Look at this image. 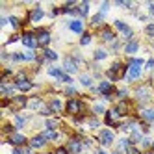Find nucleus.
I'll return each instance as SVG.
<instances>
[{
	"label": "nucleus",
	"mask_w": 154,
	"mask_h": 154,
	"mask_svg": "<svg viewBox=\"0 0 154 154\" xmlns=\"http://www.w3.org/2000/svg\"><path fill=\"white\" fill-rule=\"evenodd\" d=\"M149 11H150V17L154 19V4H149Z\"/></svg>",
	"instance_id": "obj_45"
},
{
	"label": "nucleus",
	"mask_w": 154,
	"mask_h": 154,
	"mask_svg": "<svg viewBox=\"0 0 154 154\" xmlns=\"http://www.w3.org/2000/svg\"><path fill=\"white\" fill-rule=\"evenodd\" d=\"M23 154H32V150H28V149H24V150H23Z\"/></svg>",
	"instance_id": "obj_48"
},
{
	"label": "nucleus",
	"mask_w": 154,
	"mask_h": 154,
	"mask_svg": "<svg viewBox=\"0 0 154 154\" xmlns=\"http://www.w3.org/2000/svg\"><path fill=\"white\" fill-rule=\"evenodd\" d=\"M104 58H106V52H104V50H97V52H95V60H97V61H100V60H104Z\"/></svg>",
	"instance_id": "obj_32"
},
{
	"label": "nucleus",
	"mask_w": 154,
	"mask_h": 154,
	"mask_svg": "<svg viewBox=\"0 0 154 154\" xmlns=\"http://www.w3.org/2000/svg\"><path fill=\"white\" fill-rule=\"evenodd\" d=\"M35 37H37L39 47H47L48 43H50V34H48V30H39L37 34H35Z\"/></svg>",
	"instance_id": "obj_5"
},
{
	"label": "nucleus",
	"mask_w": 154,
	"mask_h": 154,
	"mask_svg": "<svg viewBox=\"0 0 154 154\" xmlns=\"http://www.w3.org/2000/svg\"><path fill=\"white\" fill-rule=\"evenodd\" d=\"M9 143H13V145H24V143H26V137H24L23 134H11Z\"/></svg>",
	"instance_id": "obj_15"
},
{
	"label": "nucleus",
	"mask_w": 154,
	"mask_h": 154,
	"mask_svg": "<svg viewBox=\"0 0 154 154\" xmlns=\"http://www.w3.org/2000/svg\"><path fill=\"white\" fill-rule=\"evenodd\" d=\"M24 123H26V119H24V117L15 115V119H13V125H15L17 128H23V126H24Z\"/></svg>",
	"instance_id": "obj_26"
},
{
	"label": "nucleus",
	"mask_w": 154,
	"mask_h": 154,
	"mask_svg": "<svg viewBox=\"0 0 154 154\" xmlns=\"http://www.w3.org/2000/svg\"><path fill=\"white\" fill-rule=\"evenodd\" d=\"M145 34H147V35H154V24H147Z\"/></svg>",
	"instance_id": "obj_37"
},
{
	"label": "nucleus",
	"mask_w": 154,
	"mask_h": 154,
	"mask_svg": "<svg viewBox=\"0 0 154 154\" xmlns=\"http://www.w3.org/2000/svg\"><path fill=\"white\" fill-rule=\"evenodd\" d=\"M71 30L74 32V34H82L84 32V24H82V20H72V23H69Z\"/></svg>",
	"instance_id": "obj_17"
},
{
	"label": "nucleus",
	"mask_w": 154,
	"mask_h": 154,
	"mask_svg": "<svg viewBox=\"0 0 154 154\" xmlns=\"http://www.w3.org/2000/svg\"><path fill=\"white\" fill-rule=\"evenodd\" d=\"M82 109V102H78V100H69L67 102V112L69 113H78Z\"/></svg>",
	"instance_id": "obj_13"
},
{
	"label": "nucleus",
	"mask_w": 154,
	"mask_h": 154,
	"mask_svg": "<svg viewBox=\"0 0 154 154\" xmlns=\"http://www.w3.org/2000/svg\"><path fill=\"white\" fill-rule=\"evenodd\" d=\"M45 58H47L48 61H56V60H58V54L54 52V50H50V48H45Z\"/></svg>",
	"instance_id": "obj_23"
},
{
	"label": "nucleus",
	"mask_w": 154,
	"mask_h": 154,
	"mask_svg": "<svg viewBox=\"0 0 154 154\" xmlns=\"http://www.w3.org/2000/svg\"><path fill=\"white\" fill-rule=\"evenodd\" d=\"M108 9H109V2H102V6H100V11H98V13H102V15H104V13L108 11Z\"/></svg>",
	"instance_id": "obj_36"
},
{
	"label": "nucleus",
	"mask_w": 154,
	"mask_h": 154,
	"mask_svg": "<svg viewBox=\"0 0 154 154\" xmlns=\"http://www.w3.org/2000/svg\"><path fill=\"white\" fill-rule=\"evenodd\" d=\"M61 72H63V71H60V69H56V67H50V69H48V74H50V76H56V78H60Z\"/></svg>",
	"instance_id": "obj_30"
},
{
	"label": "nucleus",
	"mask_w": 154,
	"mask_h": 154,
	"mask_svg": "<svg viewBox=\"0 0 154 154\" xmlns=\"http://www.w3.org/2000/svg\"><path fill=\"white\" fill-rule=\"evenodd\" d=\"M98 93H102V95H112L113 93V87H112V84L109 82H102L100 85H98Z\"/></svg>",
	"instance_id": "obj_14"
},
{
	"label": "nucleus",
	"mask_w": 154,
	"mask_h": 154,
	"mask_svg": "<svg viewBox=\"0 0 154 154\" xmlns=\"http://www.w3.org/2000/svg\"><path fill=\"white\" fill-rule=\"evenodd\" d=\"M45 141H47V137L43 136V134H39V136H34L30 139V147L32 149H41L43 145H45Z\"/></svg>",
	"instance_id": "obj_8"
},
{
	"label": "nucleus",
	"mask_w": 154,
	"mask_h": 154,
	"mask_svg": "<svg viewBox=\"0 0 154 154\" xmlns=\"http://www.w3.org/2000/svg\"><path fill=\"white\" fill-rule=\"evenodd\" d=\"M50 109H52V112H60V109H61V102L60 100H52L50 102Z\"/></svg>",
	"instance_id": "obj_29"
},
{
	"label": "nucleus",
	"mask_w": 154,
	"mask_h": 154,
	"mask_svg": "<svg viewBox=\"0 0 154 154\" xmlns=\"http://www.w3.org/2000/svg\"><path fill=\"white\" fill-rule=\"evenodd\" d=\"M95 112H97V113H102V112H104V108H102L100 104H97V106H95Z\"/></svg>",
	"instance_id": "obj_44"
},
{
	"label": "nucleus",
	"mask_w": 154,
	"mask_h": 154,
	"mask_svg": "<svg viewBox=\"0 0 154 154\" xmlns=\"http://www.w3.org/2000/svg\"><path fill=\"white\" fill-rule=\"evenodd\" d=\"M89 126H91V128H97V126H98V121H97V119H89Z\"/></svg>",
	"instance_id": "obj_42"
},
{
	"label": "nucleus",
	"mask_w": 154,
	"mask_h": 154,
	"mask_svg": "<svg viewBox=\"0 0 154 154\" xmlns=\"http://www.w3.org/2000/svg\"><path fill=\"white\" fill-rule=\"evenodd\" d=\"M63 69L67 71V72H71V74H74L76 71H78V67H76V63L71 60V58H67V60H63Z\"/></svg>",
	"instance_id": "obj_12"
},
{
	"label": "nucleus",
	"mask_w": 154,
	"mask_h": 154,
	"mask_svg": "<svg viewBox=\"0 0 154 154\" xmlns=\"http://www.w3.org/2000/svg\"><path fill=\"white\" fill-rule=\"evenodd\" d=\"M89 41H91V34H84L82 35V39H80V45H89Z\"/></svg>",
	"instance_id": "obj_31"
},
{
	"label": "nucleus",
	"mask_w": 154,
	"mask_h": 154,
	"mask_svg": "<svg viewBox=\"0 0 154 154\" xmlns=\"http://www.w3.org/2000/svg\"><path fill=\"white\" fill-rule=\"evenodd\" d=\"M113 154H125V152H121V150H115V152H113Z\"/></svg>",
	"instance_id": "obj_49"
},
{
	"label": "nucleus",
	"mask_w": 154,
	"mask_h": 154,
	"mask_svg": "<svg viewBox=\"0 0 154 154\" xmlns=\"http://www.w3.org/2000/svg\"><path fill=\"white\" fill-rule=\"evenodd\" d=\"M141 117L147 121V123H152L154 121V108H147V109H143L141 112Z\"/></svg>",
	"instance_id": "obj_16"
},
{
	"label": "nucleus",
	"mask_w": 154,
	"mask_h": 154,
	"mask_svg": "<svg viewBox=\"0 0 154 154\" xmlns=\"http://www.w3.org/2000/svg\"><path fill=\"white\" fill-rule=\"evenodd\" d=\"M145 154H152V152H145Z\"/></svg>",
	"instance_id": "obj_51"
},
{
	"label": "nucleus",
	"mask_w": 154,
	"mask_h": 154,
	"mask_svg": "<svg viewBox=\"0 0 154 154\" xmlns=\"http://www.w3.org/2000/svg\"><path fill=\"white\" fill-rule=\"evenodd\" d=\"M97 154H106V152H104V150H98V152H97Z\"/></svg>",
	"instance_id": "obj_50"
},
{
	"label": "nucleus",
	"mask_w": 154,
	"mask_h": 154,
	"mask_svg": "<svg viewBox=\"0 0 154 154\" xmlns=\"http://www.w3.org/2000/svg\"><path fill=\"white\" fill-rule=\"evenodd\" d=\"M141 63H143V60H139V58L130 60V65H128V76H126V80L134 82V80H137V78H139V74H141Z\"/></svg>",
	"instance_id": "obj_1"
},
{
	"label": "nucleus",
	"mask_w": 154,
	"mask_h": 154,
	"mask_svg": "<svg viewBox=\"0 0 154 154\" xmlns=\"http://www.w3.org/2000/svg\"><path fill=\"white\" fill-rule=\"evenodd\" d=\"M136 97H137V100L147 102L149 98H150V89H149L147 85H141V87H137V89H136Z\"/></svg>",
	"instance_id": "obj_4"
},
{
	"label": "nucleus",
	"mask_w": 154,
	"mask_h": 154,
	"mask_svg": "<svg viewBox=\"0 0 154 154\" xmlns=\"http://www.w3.org/2000/svg\"><path fill=\"white\" fill-rule=\"evenodd\" d=\"M125 72H126V67H125V65L121 63V61H115L112 67L108 69L106 74H108V78H109V80H119V78H123V76H125Z\"/></svg>",
	"instance_id": "obj_2"
},
{
	"label": "nucleus",
	"mask_w": 154,
	"mask_h": 154,
	"mask_svg": "<svg viewBox=\"0 0 154 154\" xmlns=\"http://www.w3.org/2000/svg\"><path fill=\"white\" fill-rule=\"evenodd\" d=\"M45 125H47V130H54V128L58 126V121H56V119H47Z\"/></svg>",
	"instance_id": "obj_28"
},
{
	"label": "nucleus",
	"mask_w": 154,
	"mask_h": 154,
	"mask_svg": "<svg viewBox=\"0 0 154 154\" xmlns=\"http://www.w3.org/2000/svg\"><path fill=\"white\" fill-rule=\"evenodd\" d=\"M145 67H147V71H152V69H154V60H149Z\"/></svg>",
	"instance_id": "obj_40"
},
{
	"label": "nucleus",
	"mask_w": 154,
	"mask_h": 154,
	"mask_svg": "<svg viewBox=\"0 0 154 154\" xmlns=\"http://www.w3.org/2000/svg\"><path fill=\"white\" fill-rule=\"evenodd\" d=\"M11 130H13V128L9 126V125H6V126H4V132H11Z\"/></svg>",
	"instance_id": "obj_47"
},
{
	"label": "nucleus",
	"mask_w": 154,
	"mask_h": 154,
	"mask_svg": "<svg viewBox=\"0 0 154 154\" xmlns=\"http://www.w3.org/2000/svg\"><path fill=\"white\" fill-rule=\"evenodd\" d=\"M56 154H69V150H67V149H58Z\"/></svg>",
	"instance_id": "obj_46"
},
{
	"label": "nucleus",
	"mask_w": 154,
	"mask_h": 154,
	"mask_svg": "<svg viewBox=\"0 0 154 154\" xmlns=\"http://www.w3.org/2000/svg\"><path fill=\"white\" fill-rule=\"evenodd\" d=\"M87 11H89V4H87V2H82L80 8H78V15H80V17H85Z\"/></svg>",
	"instance_id": "obj_24"
},
{
	"label": "nucleus",
	"mask_w": 154,
	"mask_h": 154,
	"mask_svg": "<svg viewBox=\"0 0 154 154\" xmlns=\"http://www.w3.org/2000/svg\"><path fill=\"white\" fill-rule=\"evenodd\" d=\"M41 113H43V115H50V113H52V109L45 106V108H43V109H41Z\"/></svg>",
	"instance_id": "obj_43"
},
{
	"label": "nucleus",
	"mask_w": 154,
	"mask_h": 154,
	"mask_svg": "<svg viewBox=\"0 0 154 154\" xmlns=\"http://www.w3.org/2000/svg\"><path fill=\"white\" fill-rule=\"evenodd\" d=\"M137 48H139V43L137 41H128L126 47H125L126 54H134V52H137Z\"/></svg>",
	"instance_id": "obj_18"
},
{
	"label": "nucleus",
	"mask_w": 154,
	"mask_h": 154,
	"mask_svg": "<svg viewBox=\"0 0 154 154\" xmlns=\"http://www.w3.org/2000/svg\"><path fill=\"white\" fill-rule=\"evenodd\" d=\"M100 37H102L104 41H113V39H115V34H113V32L109 30V28H104V30H102V34H100Z\"/></svg>",
	"instance_id": "obj_19"
},
{
	"label": "nucleus",
	"mask_w": 154,
	"mask_h": 154,
	"mask_svg": "<svg viewBox=\"0 0 154 154\" xmlns=\"http://www.w3.org/2000/svg\"><path fill=\"white\" fill-rule=\"evenodd\" d=\"M98 139H100L102 145H109V143L113 141V132L112 130H102L100 136H98Z\"/></svg>",
	"instance_id": "obj_9"
},
{
	"label": "nucleus",
	"mask_w": 154,
	"mask_h": 154,
	"mask_svg": "<svg viewBox=\"0 0 154 154\" xmlns=\"http://www.w3.org/2000/svg\"><path fill=\"white\" fill-rule=\"evenodd\" d=\"M28 108L30 109H39V112H41L45 106H43V100H41L39 97H32L30 100H28Z\"/></svg>",
	"instance_id": "obj_10"
},
{
	"label": "nucleus",
	"mask_w": 154,
	"mask_h": 154,
	"mask_svg": "<svg viewBox=\"0 0 154 154\" xmlns=\"http://www.w3.org/2000/svg\"><path fill=\"white\" fill-rule=\"evenodd\" d=\"M9 23L13 24V28H19V26H20V23H19V19H17V17H9Z\"/></svg>",
	"instance_id": "obj_38"
},
{
	"label": "nucleus",
	"mask_w": 154,
	"mask_h": 154,
	"mask_svg": "<svg viewBox=\"0 0 154 154\" xmlns=\"http://www.w3.org/2000/svg\"><path fill=\"white\" fill-rule=\"evenodd\" d=\"M126 152H128V154H141V152H139V150H137L134 145H130V147L126 149Z\"/></svg>",
	"instance_id": "obj_39"
},
{
	"label": "nucleus",
	"mask_w": 154,
	"mask_h": 154,
	"mask_svg": "<svg viewBox=\"0 0 154 154\" xmlns=\"http://www.w3.org/2000/svg\"><path fill=\"white\" fill-rule=\"evenodd\" d=\"M115 28L123 32V35H125L126 39H130L132 35H134V32H132V28H130L126 23H123V20H115Z\"/></svg>",
	"instance_id": "obj_6"
},
{
	"label": "nucleus",
	"mask_w": 154,
	"mask_h": 154,
	"mask_svg": "<svg viewBox=\"0 0 154 154\" xmlns=\"http://www.w3.org/2000/svg\"><path fill=\"white\" fill-rule=\"evenodd\" d=\"M65 93H67L69 97H72V95H76V89H74V87H67V91H65Z\"/></svg>",
	"instance_id": "obj_41"
},
{
	"label": "nucleus",
	"mask_w": 154,
	"mask_h": 154,
	"mask_svg": "<svg viewBox=\"0 0 154 154\" xmlns=\"http://www.w3.org/2000/svg\"><path fill=\"white\" fill-rule=\"evenodd\" d=\"M28 106V98L26 97H13V109H19V108H26Z\"/></svg>",
	"instance_id": "obj_11"
},
{
	"label": "nucleus",
	"mask_w": 154,
	"mask_h": 154,
	"mask_svg": "<svg viewBox=\"0 0 154 154\" xmlns=\"http://www.w3.org/2000/svg\"><path fill=\"white\" fill-rule=\"evenodd\" d=\"M15 85H17V89H20V91H30V89H32V82H28V80L17 82Z\"/></svg>",
	"instance_id": "obj_21"
},
{
	"label": "nucleus",
	"mask_w": 154,
	"mask_h": 154,
	"mask_svg": "<svg viewBox=\"0 0 154 154\" xmlns=\"http://www.w3.org/2000/svg\"><path fill=\"white\" fill-rule=\"evenodd\" d=\"M23 45L32 50V48L39 47V43H37V37H35L34 34H24V35H23Z\"/></svg>",
	"instance_id": "obj_3"
},
{
	"label": "nucleus",
	"mask_w": 154,
	"mask_h": 154,
	"mask_svg": "<svg viewBox=\"0 0 154 154\" xmlns=\"http://www.w3.org/2000/svg\"><path fill=\"white\" fill-rule=\"evenodd\" d=\"M15 87H17V85H9V84L2 82V85H0V91H2V95H11Z\"/></svg>",
	"instance_id": "obj_20"
},
{
	"label": "nucleus",
	"mask_w": 154,
	"mask_h": 154,
	"mask_svg": "<svg viewBox=\"0 0 154 154\" xmlns=\"http://www.w3.org/2000/svg\"><path fill=\"white\" fill-rule=\"evenodd\" d=\"M102 19H104V15H102V13H97V15L91 19V23H93V24H98V23H102Z\"/></svg>",
	"instance_id": "obj_33"
},
{
	"label": "nucleus",
	"mask_w": 154,
	"mask_h": 154,
	"mask_svg": "<svg viewBox=\"0 0 154 154\" xmlns=\"http://www.w3.org/2000/svg\"><path fill=\"white\" fill-rule=\"evenodd\" d=\"M11 60H13V61H23V60H26V58H24V54L15 52V54H11Z\"/></svg>",
	"instance_id": "obj_34"
},
{
	"label": "nucleus",
	"mask_w": 154,
	"mask_h": 154,
	"mask_svg": "<svg viewBox=\"0 0 154 154\" xmlns=\"http://www.w3.org/2000/svg\"><path fill=\"white\" fill-rule=\"evenodd\" d=\"M43 136H45L47 139H58L60 137L56 130H45V132H43Z\"/></svg>",
	"instance_id": "obj_25"
},
{
	"label": "nucleus",
	"mask_w": 154,
	"mask_h": 154,
	"mask_svg": "<svg viewBox=\"0 0 154 154\" xmlns=\"http://www.w3.org/2000/svg\"><path fill=\"white\" fill-rule=\"evenodd\" d=\"M43 15H45V13H43V11H41V9H39V8H35V9H34V11H32V15H30V19H32V20H35V23H37V20H41V19H43Z\"/></svg>",
	"instance_id": "obj_22"
},
{
	"label": "nucleus",
	"mask_w": 154,
	"mask_h": 154,
	"mask_svg": "<svg viewBox=\"0 0 154 154\" xmlns=\"http://www.w3.org/2000/svg\"><path fill=\"white\" fill-rule=\"evenodd\" d=\"M67 150H69V154H78V152H82V143L78 139H71L67 143Z\"/></svg>",
	"instance_id": "obj_7"
},
{
	"label": "nucleus",
	"mask_w": 154,
	"mask_h": 154,
	"mask_svg": "<svg viewBox=\"0 0 154 154\" xmlns=\"http://www.w3.org/2000/svg\"><path fill=\"white\" fill-rule=\"evenodd\" d=\"M80 82H82L85 87H91V85H93V80H91V76H87V74H82V76H80Z\"/></svg>",
	"instance_id": "obj_27"
},
{
	"label": "nucleus",
	"mask_w": 154,
	"mask_h": 154,
	"mask_svg": "<svg viewBox=\"0 0 154 154\" xmlns=\"http://www.w3.org/2000/svg\"><path fill=\"white\" fill-rule=\"evenodd\" d=\"M24 58H26V61H34V60H35V54L32 52V50H28V52L24 54Z\"/></svg>",
	"instance_id": "obj_35"
}]
</instances>
